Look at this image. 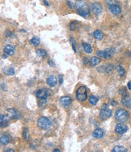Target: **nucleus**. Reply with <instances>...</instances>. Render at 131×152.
Segmentation results:
<instances>
[{
    "label": "nucleus",
    "instance_id": "nucleus-1",
    "mask_svg": "<svg viewBox=\"0 0 131 152\" xmlns=\"http://www.w3.org/2000/svg\"><path fill=\"white\" fill-rule=\"evenodd\" d=\"M77 11L81 17L83 18H87L89 16L90 13V9L89 5L86 3H80L77 5Z\"/></svg>",
    "mask_w": 131,
    "mask_h": 152
},
{
    "label": "nucleus",
    "instance_id": "nucleus-2",
    "mask_svg": "<svg viewBox=\"0 0 131 152\" xmlns=\"http://www.w3.org/2000/svg\"><path fill=\"white\" fill-rule=\"evenodd\" d=\"M115 118L121 123H124L128 120L129 114L127 111L124 109H119L115 113Z\"/></svg>",
    "mask_w": 131,
    "mask_h": 152
},
{
    "label": "nucleus",
    "instance_id": "nucleus-3",
    "mask_svg": "<svg viewBox=\"0 0 131 152\" xmlns=\"http://www.w3.org/2000/svg\"><path fill=\"white\" fill-rule=\"evenodd\" d=\"M77 99L80 102L85 101L87 98V89L85 86H81L78 88L76 92Z\"/></svg>",
    "mask_w": 131,
    "mask_h": 152
},
{
    "label": "nucleus",
    "instance_id": "nucleus-4",
    "mask_svg": "<svg viewBox=\"0 0 131 152\" xmlns=\"http://www.w3.org/2000/svg\"><path fill=\"white\" fill-rule=\"evenodd\" d=\"M37 124L40 129H42V130H47L51 127V122L47 118L42 116L38 120Z\"/></svg>",
    "mask_w": 131,
    "mask_h": 152
},
{
    "label": "nucleus",
    "instance_id": "nucleus-5",
    "mask_svg": "<svg viewBox=\"0 0 131 152\" xmlns=\"http://www.w3.org/2000/svg\"><path fill=\"white\" fill-rule=\"evenodd\" d=\"M112 115V111L111 109H108L106 107H104L100 111V117L102 120H107V119L111 117Z\"/></svg>",
    "mask_w": 131,
    "mask_h": 152
},
{
    "label": "nucleus",
    "instance_id": "nucleus-6",
    "mask_svg": "<svg viewBox=\"0 0 131 152\" xmlns=\"http://www.w3.org/2000/svg\"><path fill=\"white\" fill-rule=\"evenodd\" d=\"M6 118L8 120H10V119H18L19 118V114L17 110L14 109H9L7 110V112H6Z\"/></svg>",
    "mask_w": 131,
    "mask_h": 152
},
{
    "label": "nucleus",
    "instance_id": "nucleus-7",
    "mask_svg": "<svg viewBox=\"0 0 131 152\" xmlns=\"http://www.w3.org/2000/svg\"><path fill=\"white\" fill-rule=\"evenodd\" d=\"M92 9L96 15H99L103 12V7L100 3H93L92 4Z\"/></svg>",
    "mask_w": 131,
    "mask_h": 152
},
{
    "label": "nucleus",
    "instance_id": "nucleus-8",
    "mask_svg": "<svg viewBox=\"0 0 131 152\" xmlns=\"http://www.w3.org/2000/svg\"><path fill=\"white\" fill-rule=\"evenodd\" d=\"M127 130H128V127L123 123L118 124L116 125L115 132L118 134H120V135L125 133Z\"/></svg>",
    "mask_w": 131,
    "mask_h": 152
},
{
    "label": "nucleus",
    "instance_id": "nucleus-9",
    "mask_svg": "<svg viewBox=\"0 0 131 152\" xmlns=\"http://www.w3.org/2000/svg\"><path fill=\"white\" fill-rule=\"evenodd\" d=\"M60 103L64 107H68L72 103V99L70 96H63L60 99Z\"/></svg>",
    "mask_w": 131,
    "mask_h": 152
},
{
    "label": "nucleus",
    "instance_id": "nucleus-10",
    "mask_svg": "<svg viewBox=\"0 0 131 152\" xmlns=\"http://www.w3.org/2000/svg\"><path fill=\"white\" fill-rule=\"evenodd\" d=\"M49 96V92L46 89H40L37 93V98L41 99H46Z\"/></svg>",
    "mask_w": 131,
    "mask_h": 152
},
{
    "label": "nucleus",
    "instance_id": "nucleus-11",
    "mask_svg": "<svg viewBox=\"0 0 131 152\" xmlns=\"http://www.w3.org/2000/svg\"><path fill=\"white\" fill-rule=\"evenodd\" d=\"M46 82H47V84L50 87H55L56 84H57L58 80L56 77H55V76L53 75H52V76H50V77L47 79Z\"/></svg>",
    "mask_w": 131,
    "mask_h": 152
},
{
    "label": "nucleus",
    "instance_id": "nucleus-12",
    "mask_svg": "<svg viewBox=\"0 0 131 152\" xmlns=\"http://www.w3.org/2000/svg\"><path fill=\"white\" fill-rule=\"evenodd\" d=\"M15 51V49L14 47H13L12 45L8 44L4 48V52L5 54L7 55V56H12L14 54Z\"/></svg>",
    "mask_w": 131,
    "mask_h": 152
},
{
    "label": "nucleus",
    "instance_id": "nucleus-13",
    "mask_svg": "<svg viewBox=\"0 0 131 152\" xmlns=\"http://www.w3.org/2000/svg\"><path fill=\"white\" fill-rule=\"evenodd\" d=\"M109 9L111 10V12L113 14L116 15H119L121 12V7H120L118 5L116 4H115L114 5H112L109 7Z\"/></svg>",
    "mask_w": 131,
    "mask_h": 152
},
{
    "label": "nucleus",
    "instance_id": "nucleus-14",
    "mask_svg": "<svg viewBox=\"0 0 131 152\" xmlns=\"http://www.w3.org/2000/svg\"><path fill=\"white\" fill-rule=\"evenodd\" d=\"M100 62H101V59L100 58L97 57V56H93V57L90 58L89 61V65L91 67H94L95 66L99 64Z\"/></svg>",
    "mask_w": 131,
    "mask_h": 152
},
{
    "label": "nucleus",
    "instance_id": "nucleus-15",
    "mask_svg": "<svg viewBox=\"0 0 131 152\" xmlns=\"http://www.w3.org/2000/svg\"><path fill=\"white\" fill-rule=\"evenodd\" d=\"M9 125V120L3 115L0 114V128H5Z\"/></svg>",
    "mask_w": 131,
    "mask_h": 152
},
{
    "label": "nucleus",
    "instance_id": "nucleus-16",
    "mask_svg": "<svg viewBox=\"0 0 131 152\" xmlns=\"http://www.w3.org/2000/svg\"><path fill=\"white\" fill-rule=\"evenodd\" d=\"M121 101H122V103L124 106L129 107L131 106V98L127 94L123 96Z\"/></svg>",
    "mask_w": 131,
    "mask_h": 152
},
{
    "label": "nucleus",
    "instance_id": "nucleus-17",
    "mask_svg": "<svg viewBox=\"0 0 131 152\" xmlns=\"http://www.w3.org/2000/svg\"><path fill=\"white\" fill-rule=\"evenodd\" d=\"M104 135V132L101 129H97L93 132L92 136L95 138H101Z\"/></svg>",
    "mask_w": 131,
    "mask_h": 152
},
{
    "label": "nucleus",
    "instance_id": "nucleus-18",
    "mask_svg": "<svg viewBox=\"0 0 131 152\" xmlns=\"http://www.w3.org/2000/svg\"><path fill=\"white\" fill-rule=\"evenodd\" d=\"M113 51L111 48H106L103 50V58L106 59H109L113 56Z\"/></svg>",
    "mask_w": 131,
    "mask_h": 152
},
{
    "label": "nucleus",
    "instance_id": "nucleus-19",
    "mask_svg": "<svg viewBox=\"0 0 131 152\" xmlns=\"http://www.w3.org/2000/svg\"><path fill=\"white\" fill-rule=\"evenodd\" d=\"M10 141V139L9 135H4L0 138V143L3 145H7Z\"/></svg>",
    "mask_w": 131,
    "mask_h": 152
},
{
    "label": "nucleus",
    "instance_id": "nucleus-20",
    "mask_svg": "<svg viewBox=\"0 0 131 152\" xmlns=\"http://www.w3.org/2000/svg\"><path fill=\"white\" fill-rule=\"evenodd\" d=\"M80 26H81V24L80 22L77 21H74L70 22L69 27H70V30L74 31V30H75L76 29L80 28Z\"/></svg>",
    "mask_w": 131,
    "mask_h": 152
},
{
    "label": "nucleus",
    "instance_id": "nucleus-21",
    "mask_svg": "<svg viewBox=\"0 0 131 152\" xmlns=\"http://www.w3.org/2000/svg\"><path fill=\"white\" fill-rule=\"evenodd\" d=\"M3 72L6 75L12 76L15 74V69L11 67H6L3 69Z\"/></svg>",
    "mask_w": 131,
    "mask_h": 152
},
{
    "label": "nucleus",
    "instance_id": "nucleus-22",
    "mask_svg": "<svg viewBox=\"0 0 131 152\" xmlns=\"http://www.w3.org/2000/svg\"><path fill=\"white\" fill-rule=\"evenodd\" d=\"M82 47H83L84 51L87 54H90L93 52V49H92L91 46L90 44L87 43H83L82 44Z\"/></svg>",
    "mask_w": 131,
    "mask_h": 152
},
{
    "label": "nucleus",
    "instance_id": "nucleus-23",
    "mask_svg": "<svg viewBox=\"0 0 131 152\" xmlns=\"http://www.w3.org/2000/svg\"><path fill=\"white\" fill-rule=\"evenodd\" d=\"M93 36L97 40H101L103 38V34L100 30H96L93 32Z\"/></svg>",
    "mask_w": 131,
    "mask_h": 152
},
{
    "label": "nucleus",
    "instance_id": "nucleus-24",
    "mask_svg": "<svg viewBox=\"0 0 131 152\" xmlns=\"http://www.w3.org/2000/svg\"><path fill=\"white\" fill-rule=\"evenodd\" d=\"M112 152H126L127 151V150L125 147L121 146V145H116L114 147L112 150Z\"/></svg>",
    "mask_w": 131,
    "mask_h": 152
},
{
    "label": "nucleus",
    "instance_id": "nucleus-25",
    "mask_svg": "<svg viewBox=\"0 0 131 152\" xmlns=\"http://www.w3.org/2000/svg\"><path fill=\"white\" fill-rule=\"evenodd\" d=\"M36 53L37 55L42 58H45L47 56V52L44 49H42V48H40V49L37 50L36 51Z\"/></svg>",
    "mask_w": 131,
    "mask_h": 152
},
{
    "label": "nucleus",
    "instance_id": "nucleus-26",
    "mask_svg": "<svg viewBox=\"0 0 131 152\" xmlns=\"http://www.w3.org/2000/svg\"><path fill=\"white\" fill-rule=\"evenodd\" d=\"M89 100V103L92 105H93V106H95L98 101V98L94 96V95H90Z\"/></svg>",
    "mask_w": 131,
    "mask_h": 152
},
{
    "label": "nucleus",
    "instance_id": "nucleus-27",
    "mask_svg": "<svg viewBox=\"0 0 131 152\" xmlns=\"http://www.w3.org/2000/svg\"><path fill=\"white\" fill-rule=\"evenodd\" d=\"M116 70H117L119 76L120 77H124V75H125V70H124V68L121 66H118L116 67Z\"/></svg>",
    "mask_w": 131,
    "mask_h": 152
},
{
    "label": "nucleus",
    "instance_id": "nucleus-28",
    "mask_svg": "<svg viewBox=\"0 0 131 152\" xmlns=\"http://www.w3.org/2000/svg\"><path fill=\"white\" fill-rule=\"evenodd\" d=\"M31 43L35 47L38 46L40 44V38H39L38 37H37V36L33 37V38L31 39Z\"/></svg>",
    "mask_w": 131,
    "mask_h": 152
},
{
    "label": "nucleus",
    "instance_id": "nucleus-29",
    "mask_svg": "<svg viewBox=\"0 0 131 152\" xmlns=\"http://www.w3.org/2000/svg\"><path fill=\"white\" fill-rule=\"evenodd\" d=\"M113 70H114V66H113L112 64H109V65L108 66V67L106 68V69H105V72L108 74L111 73L113 72Z\"/></svg>",
    "mask_w": 131,
    "mask_h": 152
},
{
    "label": "nucleus",
    "instance_id": "nucleus-30",
    "mask_svg": "<svg viewBox=\"0 0 131 152\" xmlns=\"http://www.w3.org/2000/svg\"><path fill=\"white\" fill-rule=\"evenodd\" d=\"M67 4L70 9H74L76 6L75 2L74 0H67Z\"/></svg>",
    "mask_w": 131,
    "mask_h": 152
},
{
    "label": "nucleus",
    "instance_id": "nucleus-31",
    "mask_svg": "<svg viewBox=\"0 0 131 152\" xmlns=\"http://www.w3.org/2000/svg\"><path fill=\"white\" fill-rule=\"evenodd\" d=\"M23 136L25 140H28L29 139V130L28 129L24 128L23 130V133H22Z\"/></svg>",
    "mask_w": 131,
    "mask_h": 152
},
{
    "label": "nucleus",
    "instance_id": "nucleus-32",
    "mask_svg": "<svg viewBox=\"0 0 131 152\" xmlns=\"http://www.w3.org/2000/svg\"><path fill=\"white\" fill-rule=\"evenodd\" d=\"M70 42L71 45H72L73 49H74V52L76 53L77 52V48H76V42L75 41V40L71 37V38H70Z\"/></svg>",
    "mask_w": 131,
    "mask_h": 152
},
{
    "label": "nucleus",
    "instance_id": "nucleus-33",
    "mask_svg": "<svg viewBox=\"0 0 131 152\" xmlns=\"http://www.w3.org/2000/svg\"><path fill=\"white\" fill-rule=\"evenodd\" d=\"M106 4L108 6V7H109L112 5L116 4V1L115 0H106Z\"/></svg>",
    "mask_w": 131,
    "mask_h": 152
},
{
    "label": "nucleus",
    "instance_id": "nucleus-34",
    "mask_svg": "<svg viewBox=\"0 0 131 152\" xmlns=\"http://www.w3.org/2000/svg\"><path fill=\"white\" fill-rule=\"evenodd\" d=\"M47 62H48L49 65L50 66H51V67H54V66H55V63L53 62V61L52 60V59H49Z\"/></svg>",
    "mask_w": 131,
    "mask_h": 152
},
{
    "label": "nucleus",
    "instance_id": "nucleus-35",
    "mask_svg": "<svg viewBox=\"0 0 131 152\" xmlns=\"http://www.w3.org/2000/svg\"><path fill=\"white\" fill-rule=\"evenodd\" d=\"M105 69H106V68H105L104 66H101V67L98 68V69H97V70H98V72H104V71H105Z\"/></svg>",
    "mask_w": 131,
    "mask_h": 152
},
{
    "label": "nucleus",
    "instance_id": "nucleus-36",
    "mask_svg": "<svg viewBox=\"0 0 131 152\" xmlns=\"http://www.w3.org/2000/svg\"><path fill=\"white\" fill-rule=\"evenodd\" d=\"M97 54L100 57H103V51L98 50L97 52Z\"/></svg>",
    "mask_w": 131,
    "mask_h": 152
},
{
    "label": "nucleus",
    "instance_id": "nucleus-37",
    "mask_svg": "<svg viewBox=\"0 0 131 152\" xmlns=\"http://www.w3.org/2000/svg\"><path fill=\"white\" fill-rule=\"evenodd\" d=\"M59 85H61L63 82V77L62 75H59Z\"/></svg>",
    "mask_w": 131,
    "mask_h": 152
},
{
    "label": "nucleus",
    "instance_id": "nucleus-38",
    "mask_svg": "<svg viewBox=\"0 0 131 152\" xmlns=\"http://www.w3.org/2000/svg\"><path fill=\"white\" fill-rule=\"evenodd\" d=\"M43 3H44V4L45 6H49V2L47 1V0H43Z\"/></svg>",
    "mask_w": 131,
    "mask_h": 152
},
{
    "label": "nucleus",
    "instance_id": "nucleus-39",
    "mask_svg": "<svg viewBox=\"0 0 131 152\" xmlns=\"http://www.w3.org/2000/svg\"><path fill=\"white\" fill-rule=\"evenodd\" d=\"M6 151V152H7V151H10V152H12V151H14V150H13V149H11V148H7V149H6L5 150V151Z\"/></svg>",
    "mask_w": 131,
    "mask_h": 152
},
{
    "label": "nucleus",
    "instance_id": "nucleus-40",
    "mask_svg": "<svg viewBox=\"0 0 131 152\" xmlns=\"http://www.w3.org/2000/svg\"><path fill=\"white\" fill-rule=\"evenodd\" d=\"M127 87H128L129 90H131V81H129L128 82V84H127Z\"/></svg>",
    "mask_w": 131,
    "mask_h": 152
},
{
    "label": "nucleus",
    "instance_id": "nucleus-41",
    "mask_svg": "<svg viewBox=\"0 0 131 152\" xmlns=\"http://www.w3.org/2000/svg\"><path fill=\"white\" fill-rule=\"evenodd\" d=\"M53 152H59L60 151V150H59V149H57V148H56V149H54L53 150Z\"/></svg>",
    "mask_w": 131,
    "mask_h": 152
},
{
    "label": "nucleus",
    "instance_id": "nucleus-42",
    "mask_svg": "<svg viewBox=\"0 0 131 152\" xmlns=\"http://www.w3.org/2000/svg\"><path fill=\"white\" fill-rule=\"evenodd\" d=\"M112 104H113V105H114V106H115V105H117L118 104V103H116V102L114 101V102H113V103H112Z\"/></svg>",
    "mask_w": 131,
    "mask_h": 152
},
{
    "label": "nucleus",
    "instance_id": "nucleus-43",
    "mask_svg": "<svg viewBox=\"0 0 131 152\" xmlns=\"http://www.w3.org/2000/svg\"><path fill=\"white\" fill-rule=\"evenodd\" d=\"M76 1H79V2H80V1H82V0H76Z\"/></svg>",
    "mask_w": 131,
    "mask_h": 152
}]
</instances>
